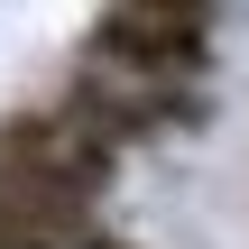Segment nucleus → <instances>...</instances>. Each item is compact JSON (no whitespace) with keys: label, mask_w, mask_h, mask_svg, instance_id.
Listing matches in <instances>:
<instances>
[{"label":"nucleus","mask_w":249,"mask_h":249,"mask_svg":"<svg viewBox=\"0 0 249 249\" xmlns=\"http://www.w3.org/2000/svg\"><path fill=\"white\" fill-rule=\"evenodd\" d=\"M102 74H129V83H194L203 92V65H213V0H111L92 18V55Z\"/></svg>","instance_id":"obj_1"},{"label":"nucleus","mask_w":249,"mask_h":249,"mask_svg":"<svg viewBox=\"0 0 249 249\" xmlns=\"http://www.w3.org/2000/svg\"><path fill=\"white\" fill-rule=\"evenodd\" d=\"M0 166H9V176H28L37 194H55V203L92 213V203L111 194V176H120V148L83 139V129L46 102V111H9V120H0Z\"/></svg>","instance_id":"obj_3"},{"label":"nucleus","mask_w":249,"mask_h":249,"mask_svg":"<svg viewBox=\"0 0 249 249\" xmlns=\"http://www.w3.org/2000/svg\"><path fill=\"white\" fill-rule=\"evenodd\" d=\"M55 111H65L83 139H102V148H148V139L203 129V92H194V83H129V74H102V65H83V74L55 92Z\"/></svg>","instance_id":"obj_2"},{"label":"nucleus","mask_w":249,"mask_h":249,"mask_svg":"<svg viewBox=\"0 0 249 249\" xmlns=\"http://www.w3.org/2000/svg\"><path fill=\"white\" fill-rule=\"evenodd\" d=\"M83 249H129V240H111V231H83Z\"/></svg>","instance_id":"obj_5"},{"label":"nucleus","mask_w":249,"mask_h":249,"mask_svg":"<svg viewBox=\"0 0 249 249\" xmlns=\"http://www.w3.org/2000/svg\"><path fill=\"white\" fill-rule=\"evenodd\" d=\"M0 249H74L65 231H46V222H28V213H9L0 203Z\"/></svg>","instance_id":"obj_4"}]
</instances>
